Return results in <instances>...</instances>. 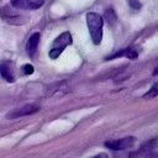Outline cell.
<instances>
[{
    "mask_svg": "<svg viewBox=\"0 0 158 158\" xmlns=\"http://www.w3.org/2000/svg\"><path fill=\"white\" fill-rule=\"evenodd\" d=\"M40 110V107L37 105H25L20 109H15L12 111H10L7 115H6V118L9 120H14V118H17V117H22V116H27V115H32L35 112H37Z\"/></svg>",
    "mask_w": 158,
    "mask_h": 158,
    "instance_id": "obj_5",
    "label": "cell"
},
{
    "mask_svg": "<svg viewBox=\"0 0 158 158\" xmlns=\"http://www.w3.org/2000/svg\"><path fill=\"white\" fill-rule=\"evenodd\" d=\"M91 158H107V154L106 153H99L98 156H94Z\"/></svg>",
    "mask_w": 158,
    "mask_h": 158,
    "instance_id": "obj_15",
    "label": "cell"
},
{
    "mask_svg": "<svg viewBox=\"0 0 158 158\" xmlns=\"http://www.w3.org/2000/svg\"><path fill=\"white\" fill-rule=\"evenodd\" d=\"M14 64L10 60H5L0 63V75L9 83H12L15 80L14 78V69H12Z\"/></svg>",
    "mask_w": 158,
    "mask_h": 158,
    "instance_id": "obj_7",
    "label": "cell"
},
{
    "mask_svg": "<svg viewBox=\"0 0 158 158\" xmlns=\"http://www.w3.org/2000/svg\"><path fill=\"white\" fill-rule=\"evenodd\" d=\"M106 21H107L109 25H114V23L116 22V16H115L112 9H109V10L106 11Z\"/></svg>",
    "mask_w": 158,
    "mask_h": 158,
    "instance_id": "obj_12",
    "label": "cell"
},
{
    "mask_svg": "<svg viewBox=\"0 0 158 158\" xmlns=\"http://www.w3.org/2000/svg\"><path fill=\"white\" fill-rule=\"evenodd\" d=\"M120 57H126L128 59H135L137 57V52L133 48L128 47V48H123V49H121V51H118V52L109 56L107 59H114V58H120Z\"/></svg>",
    "mask_w": 158,
    "mask_h": 158,
    "instance_id": "obj_9",
    "label": "cell"
},
{
    "mask_svg": "<svg viewBox=\"0 0 158 158\" xmlns=\"http://www.w3.org/2000/svg\"><path fill=\"white\" fill-rule=\"evenodd\" d=\"M72 42H73V40H72V35L69 33V32H63V33H60L54 41H53V43H52V47H51V49H49V58H52V59H57L60 54H62V52L64 51V48L65 47H68L69 44H72Z\"/></svg>",
    "mask_w": 158,
    "mask_h": 158,
    "instance_id": "obj_2",
    "label": "cell"
},
{
    "mask_svg": "<svg viewBox=\"0 0 158 158\" xmlns=\"http://www.w3.org/2000/svg\"><path fill=\"white\" fill-rule=\"evenodd\" d=\"M153 75H158V67H157V68L153 70Z\"/></svg>",
    "mask_w": 158,
    "mask_h": 158,
    "instance_id": "obj_16",
    "label": "cell"
},
{
    "mask_svg": "<svg viewBox=\"0 0 158 158\" xmlns=\"http://www.w3.org/2000/svg\"><path fill=\"white\" fill-rule=\"evenodd\" d=\"M44 4V0H11V6L19 10H36Z\"/></svg>",
    "mask_w": 158,
    "mask_h": 158,
    "instance_id": "obj_6",
    "label": "cell"
},
{
    "mask_svg": "<svg viewBox=\"0 0 158 158\" xmlns=\"http://www.w3.org/2000/svg\"><path fill=\"white\" fill-rule=\"evenodd\" d=\"M22 73L25 74V75H30V74H32L33 73V67L31 65V64H25V65H22Z\"/></svg>",
    "mask_w": 158,
    "mask_h": 158,
    "instance_id": "obj_13",
    "label": "cell"
},
{
    "mask_svg": "<svg viewBox=\"0 0 158 158\" xmlns=\"http://www.w3.org/2000/svg\"><path fill=\"white\" fill-rule=\"evenodd\" d=\"M136 138L133 136H127V137H123V138H120V139H114V141H107L105 142V146L112 151H122V149H126V148H130L133 146Z\"/></svg>",
    "mask_w": 158,
    "mask_h": 158,
    "instance_id": "obj_3",
    "label": "cell"
},
{
    "mask_svg": "<svg viewBox=\"0 0 158 158\" xmlns=\"http://www.w3.org/2000/svg\"><path fill=\"white\" fill-rule=\"evenodd\" d=\"M158 95V84L156 83V84H153V86L143 95V98L144 99H153V98H156Z\"/></svg>",
    "mask_w": 158,
    "mask_h": 158,
    "instance_id": "obj_10",
    "label": "cell"
},
{
    "mask_svg": "<svg viewBox=\"0 0 158 158\" xmlns=\"http://www.w3.org/2000/svg\"><path fill=\"white\" fill-rule=\"evenodd\" d=\"M128 4L132 9H139L141 7V4L138 0H128Z\"/></svg>",
    "mask_w": 158,
    "mask_h": 158,
    "instance_id": "obj_14",
    "label": "cell"
},
{
    "mask_svg": "<svg viewBox=\"0 0 158 158\" xmlns=\"http://www.w3.org/2000/svg\"><path fill=\"white\" fill-rule=\"evenodd\" d=\"M40 33H33L30 38H28V41H27V43H26V52H27V54L32 58V57H35V54H36V52H37V47H38V43H40Z\"/></svg>",
    "mask_w": 158,
    "mask_h": 158,
    "instance_id": "obj_8",
    "label": "cell"
},
{
    "mask_svg": "<svg viewBox=\"0 0 158 158\" xmlns=\"http://www.w3.org/2000/svg\"><path fill=\"white\" fill-rule=\"evenodd\" d=\"M102 17L96 12H88L86 14V26L94 44H99L102 40Z\"/></svg>",
    "mask_w": 158,
    "mask_h": 158,
    "instance_id": "obj_1",
    "label": "cell"
},
{
    "mask_svg": "<svg viewBox=\"0 0 158 158\" xmlns=\"http://www.w3.org/2000/svg\"><path fill=\"white\" fill-rule=\"evenodd\" d=\"M157 143H158V139H151L149 142H146V143L141 147V152H148V151L153 149Z\"/></svg>",
    "mask_w": 158,
    "mask_h": 158,
    "instance_id": "obj_11",
    "label": "cell"
},
{
    "mask_svg": "<svg viewBox=\"0 0 158 158\" xmlns=\"http://www.w3.org/2000/svg\"><path fill=\"white\" fill-rule=\"evenodd\" d=\"M0 16L4 21H6L9 23H12V25H21V23L26 22V19L22 15L15 12L14 10H10L9 6H5L0 10Z\"/></svg>",
    "mask_w": 158,
    "mask_h": 158,
    "instance_id": "obj_4",
    "label": "cell"
}]
</instances>
